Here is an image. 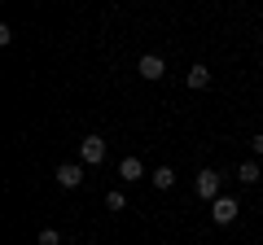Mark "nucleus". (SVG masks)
<instances>
[{
	"mask_svg": "<svg viewBox=\"0 0 263 245\" xmlns=\"http://www.w3.org/2000/svg\"><path fill=\"white\" fill-rule=\"evenodd\" d=\"M40 245H62V236H57V228H44V232H40Z\"/></svg>",
	"mask_w": 263,
	"mask_h": 245,
	"instance_id": "11",
	"label": "nucleus"
},
{
	"mask_svg": "<svg viewBox=\"0 0 263 245\" xmlns=\"http://www.w3.org/2000/svg\"><path fill=\"white\" fill-rule=\"evenodd\" d=\"M149 179H154V184H158V189H162V193H167V189H171V184H176V171H171V167H158V171H154V175H149Z\"/></svg>",
	"mask_w": 263,
	"mask_h": 245,
	"instance_id": "8",
	"label": "nucleus"
},
{
	"mask_svg": "<svg viewBox=\"0 0 263 245\" xmlns=\"http://www.w3.org/2000/svg\"><path fill=\"white\" fill-rule=\"evenodd\" d=\"M136 70H141V79H162L167 75V62H162L158 53H145L141 62H136Z\"/></svg>",
	"mask_w": 263,
	"mask_h": 245,
	"instance_id": "5",
	"label": "nucleus"
},
{
	"mask_svg": "<svg viewBox=\"0 0 263 245\" xmlns=\"http://www.w3.org/2000/svg\"><path fill=\"white\" fill-rule=\"evenodd\" d=\"M250 149H254V153L263 158V132H259V136H250Z\"/></svg>",
	"mask_w": 263,
	"mask_h": 245,
	"instance_id": "12",
	"label": "nucleus"
},
{
	"mask_svg": "<svg viewBox=\"0 0 263 245\" xmlns=\"http://www.w3.org/2000/svg\"><path fill=\"white\" fill-rule=\"evenodd\" d=\"M141 175H145L141 158H123V162H119V179H127V184H136Z\"/></svg>",
	"mask_w": 263,
	"mask_h": 245,
	"instance_id": "6",
	"label": "nucleus"
},
{
	"mask_svg": "<svg viewBox=\"0 0 263 245\" xmlns=\"http://www.w3.org/2000/svg\"><path fill=\"white\" fill-rule=\"evenodd\" d=\"M259 175H263V171H259V162H241V167H237V179H241V184H254Z\"/></svg>",
	"mask_w": 263,
	"mask_h": 245,
	"instance_id": "9",
	"label": "nucleus"
},
{
	"mask_svg": "<svg viewBox=\"0 0 263 245\" xmlns=\"http://www.w3.org/2000/svg\"><path fill=\"white\" fill-rule=\"evenodd\" d=\"M57 184L62 189H79L84 184V162H62L57 167Z\"/></svg>",
	"mask_w": 263,
	"mask_h": 245,
	"instance_id": "3",
	"label": "nucleus"
},
{
	"mask_svg": "<svg viewBox=\"0 0 263 245\" xmlns=\"http://www.w3.org/2000/svg\"><path fill=\"white\" fill-rule=\"evenodd\" d=\"M193 193H197L202 201H215V197H219V171L202 167V171H197V179H193Z\"/></svg>",
	"mask_w": 263,
	"mask_h": 245,
	"instance_id": "1",
	"label": "nucleus"
},
{
	"mask_svg": "<svg viewBox=\"0 0 263 245\" xmlns=\"http://www.w3.org/2000/svg\"><path fill=\"white\" fill-rule=\"evenodd\" d=\"M184 84L193 88V92H202V88L211 84V70H206V66H193V70H189V79H184Z\"/></svg>",
	"mask_w": 263,
	"mask_h": 245,
	"instance_id": "7",
	"label": "nucleus"
},
{
	"mask_svg": "<svg viewBox=\"0 0 263 245\" xmlns=\"http://www.w3.org/2000/svg\"><path fill=\"white\" fill-rule=\"evenodd\" d=\"M101 158H105V140L101 136H84L79 140V162L84 167H101Z\"/></svg>",
	"mask_w": 263,
	"mask_h": 245,
	"instance_id": "2",
	"label": "nucleus"
},
{
	"mask_svg": "<svg viewBox=\"0 0 263 245\" xmlns=\"http://www.w3.org/2000/svg\"><path fill=\"white\" fill-rule=\"evenodd\" d=\"M237 210H241L237 197H215V201H211V219H215V223H233Z\"/></svg>",
	"mask_w": 263,
	"mask_h": 245,
	"instance_id": "4",
	"label": "nucleus"
},
{
	"mask_svg": "<svg viewBox=\"0 0 263 245\" xmlns=\"http://www.w3.org/2000/svg\"><path fill=\"white\" fill-rule=\"evenodd\" d=\"M123 206H127L123 193H105V210H123Z\"/></svg>",
	"mask_w": 263,
	"mask_h": 245,
	"instance_id": "10",
	"label": "nucleus"
}]
</instances>
